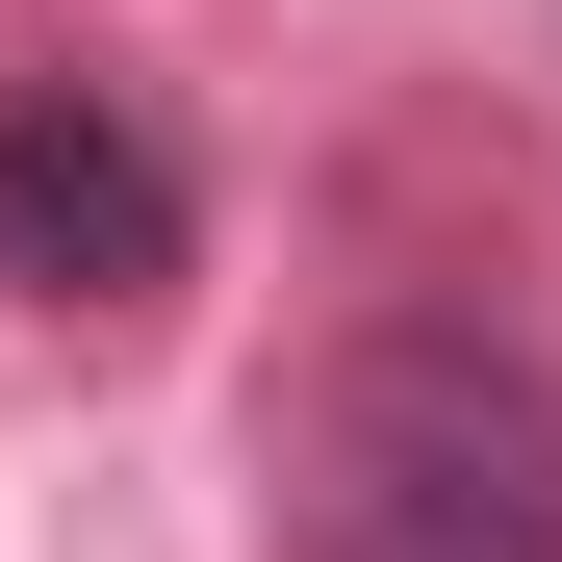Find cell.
Listing matches in <instances>:
<instances>
[{
    "mask_svg": "<svg viewBox=\"0 0 562 562\" xmlns=\"http://www.w3.org/2000/svg\"><path fill=\"white\" fill-rule=\"evenodd\" d=\"M281 562H562V358L486 307H358L256 409Z\"/></svg>",
    "mask_w": 562,
    "mask_h": 562,
    "instance_id": "6da1fadb",
    "label": "cell"
},
{
    "mask_svg": "<svg viewBox=\"0 0 562 562\" xmlns=\"http://www.w3.org/2000/svg\"><path fill=\"white\" fill-rule=\"evenodd\" d=\"M205 256V179L128 77H0V307H154Z\"/></svg>",
    "mask_w": 562,
    "mask_h": 562,
    "instance_id": "7a4b0ae2",
    "label": "cell"
}]
</instances>
